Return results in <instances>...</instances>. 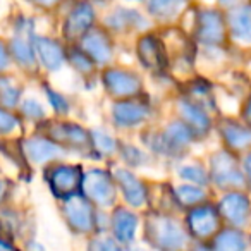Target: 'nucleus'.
Here are the masks:
<instances>
[{"instance_id": "17", "label": "nucleus", "mask_w": 251, "mask_h": 251, "mask_svg": "<svg viewBox=\"0 0 251 251\" xmlns=\"http://www.w3.org/2000/svg\"><path fill=\"white\" fill-rule=\"evenodd\" d=\"M25 153L28 158L35 164H45V162L55 160V158L62 157L64 150L57 141L49 140V138L35 136L26 140L25 143Z\"/></svg>"}, {"instance_id": "18", "label": "nucleus", "mask_w": 251, "mask_h": 251, "mask_svg": "<svg viewBox=\"0 0 251 251\" xmlns=\"http://www.w3.org/2000/svg\"><path fill=\"white\" fill-rule=\"evenodd\" d=\"M229 31L234 40L241 43H251V4L236 5L229 14Z\"/></svg>"}, {"instance_id": "41", "label": "nucleus", "mask_w": 251, "mask_h": 251, "mask_svg": "<svg viewBox=\"0 0 251 251\" xmlns=\"http://www.w3.org/2000/svg\"><path fill=\"white\" fill-rule=\"evenodd\" d=\"M241 0H220V4L226 5V7H236V5H239Z\"/></svg>"}, {"instance_id": "38", "label": "nucleus", "mask_w": 251, "mask_h": 251, "mask_svg": "<svg viewBox=\"0 0 251 251\" xmlns=\"http://www.w3.org/2000/svg\"><path fill=\"white\" fill-rule=\"evenodd\" d=\"M243 117H244V121H246V124L251 127V100L246 103V107H244V110H243Z\"/></svg>"}, {"instance_id": "20", "label": "nucleus", "mask_w": 251, "mask_h": 251, "mask_svg": "<svg viewBox=\"0 0 251 251\" xmlns=\"http://www.w3.org/2000/svg\"><path fill=\"white\" fill-rule=\"evenodd\" d=\"M138 217L131 210L117 208L112 215V230L119 243H131L136 236Z\"/></svg>"}, {"instance_id": "15", "label": "nucleus", "mask_w": 251, "mask_h": 251, "mask_svg": "<svg viewBox=\"0 0 251 251\" xmlns=\"http://www.w3.org/2000/svg\"><path fill=\"white\" fill-rule=\"evenodd\" d=\"M33 47H35L36 59L49 71H59L66 62L64 49L55 40L47 38V36H35L33 38Z\"/></svg>"}, {"instance_id": "32", "label": "nucleus", "mask_w": 251, "mask_h": 251, "mask_svg": "<svg viewBox=\"0 0 251 251\" xmlns=\"http://www.w3.org/2000/svg\"><path fill=\"white\" fill-rule=\"evenodd\" d=\"M21 112L25 117L33 119V121L45 117V108H43V105L40 103L38 100H35V98H26L21 103Z\"/></svg>"}, {"instance_id": "5", "label": "nucleus", "mask_w": 251, "mask_h": 251, "mask_svg": "<svg viewBox=\"0 0 251 251\" xmlns=\"http://www.w3.org/2000/svg\"><path fill=\"white\" fill-rule=\"evenodd\" d=\"M210 177L219 188H239L244 184V176L237 160L227 151L215 153L210 160Z\"/></svg>"}, {"instance_id": "3", "label": "nucleus", "mask_w": 251, "mask_h": 251, "mask_svg": "<svg viewBox=\"0 0 251 251\" xmlns=\"http://www.w3.org/2000/svg\"><path fill=\"white\" fill-rule=\"evenodd\" d=\"M64 217H66V222L74 232L86 234L90 230H93L95 227V215L91 201L86 196L81 195H73L69 198H66L64 203Z\"/></svg>"}, {"instance_id": "1", "label": "nucleus", "mask_w": 251, "mask_h": 251, "mask_svg": "<svg viewBox=\"0 0 251 251\" xmlns=\"http://www.w3.org/2000/svg\"><path fill=\"white\" fill-rule=\"evenodd\" d=\"M81 188L84 196L91 203H97L100 206H110L115 201V179L108 172L101 169H91L86 174H83Z\"/></svg>"}, {"instance_id": "40", "label": "nucleus", "mask_w": 251, "mask_h": 251, "mask_svg": "<svg viewBox=\"0 0 251 251\" xmlns=\"http://www.w3.org/2000/svg\"><path fill=\"white\" fill-rule=\"evenodd\" d=\"M11 248H14V244L5 241V237H0V250H11Z\"/></svg>"}, {"instance_id": "13", "label": "nucleus", "mask_w": 251, "mask_h": 251, "mask_svg": "<svg viewBox=\"0 0 251 251\" xmlns=\"http://www.w3.org/2000/svg\"><path fill=\"white\" fill-rule=\"evenodd\" d=\"M115 186H119L124 195V200L129 203L131 206H143L147 203V189H145L143 182L136 177L131 171L127 169H119L114 174Z\"/></svg>"}, {"instance_id": "9", "label": "nucleus", "mask_w": 251, "mask_h": 251, "mask_svg": "<svg viewBox=\"0 0 251 251\" xmlns=\"http://www.w3.org/2000/svg\"><path fill=\"white\" fill-rule=\"evenodd\" d=\"M219 213L234 227H246L251 219L250 200L243 193H230L224 196L219 205Z\"/></svg>"}, {"instance_id": "2", "label": "nucleus", "mask_w": 251, "mask_h": 251, "mask_svg": "<svg viewBox=\"0 0 251 251\" xmlns=\"http://www.w3.org/2000/svg\"><path fill=\"white\" fill-rule=\"evenodd\" d=\"M83 172L77 165H53L47 171V182L55 198L66 200L81 188Z\"/></svg>"}, {"instance_id": "36", "label": "nucleus", "mask_w": 251, "mask_h": 251, "mask_svg": "<svg viewBox=\"0 0 251 251\" xmlns=\"http://www.w3.org/2000/svg\"><path fill=\"white\" fill-rule=\"evenodd\" d=\"M9 64H11V52H9V49L4 45V42L0 40V73L7 69Z\"/></svg>"}, {"instance_id": "19", "label": "nucleus", "mask_w": 251, "mask_h": 251, "mask_svg": "<svg viewBox=\"0 0 251 251\" xmlns=\"http://www.w3.org/2000/svg\"><path fill=\"white\" fill-rule=\"evenodd\" d=\"M179 114L182 121L191 127V131L198 136L206 134L210 129V117L201 108V105L191 100H179Z\"/></svg>"}, {"instance_id": "34", "label": "nucleus", "mask_w": 251, "mask_h": 251, "mask_svg": "<svg viewBox=\"0 0 251 251\" xmlns=\"http://www.w3.org/2000/svg\"><path fill=\"white\" fill-rule=\"evenodd\" d=\"M45 93H47V98H49V103L52 105V108L57 114H66V112L69 110V103H67L64 95H60L59 91L52 90V88H47V86H45Z\"/></svg>"}, {"instance_id": "21", "label": "nucleus", "mask_w": 251, "mask_h": 251, "mask_svg": "<svg viewBox=\"0 0 251 251\" xmlns=\"http://www.w3.org/2000/svg\"><path fill=\"white\" fill-rule=\"evenodd\" d=\"M220 133L226 145L234 151H241L251 147V127L241 126L236 121H226L220 127Z\"/></svg>"}, {"instance_id": "31", "label": "nucleus", "mask_w": 251, "mask_h": 251, "mask_svg": "<svg viewBox=\"0 0 251 251\" xmlns=\"http://www.w3.org/2000/svg\"><path fill=\"white\" fill-rule=\"evenodd\" d=\"M179 176H181L184 181L193 182V184L198 186H206L208 184V174L205 172V169H201L200 165H186L179 171Z\"/></svg>"}, {"instance_id": "26", "label": "nucleus", "mask_w": 251, "mask_h": 251, "mask_svg": "<svg viewBox=\"0 0 251 251\" xmlns=\"http://www.w3.org/2000/svg\"><path fill=\"white\" fill-rule=\"evenodd\" d=\"M184 7V0H150V14L157 19H172Z\"/></svg>"}, {"instance_id": "24", "label": "nucleus", "mask_w": 251, "mask_h": 251, "mask_svg": "<svg viewBox=\"0 0 251 251\" xmlns=\"http://www.w3.org/2000/svg\"><path fill=\"white\" fill-rule=\"evenodd\" d=\"M248 246L246 237L236 229H224L213 236L212 248L215 250H244Z\"/></svg>"}, {"instance_id": "33", "label": "nucleus", "mask_w": 251, "mask_h": 251, "mask_svg": "<svg viewBox=\"0 0 251 251\" xmlns=\"http://www.w3.org/2000/svg\"><path fill=\"white\" fill-rule=\"evenodd\" d=\"M19 127V119L16 117L12 112L5 110L2 105H0V134H7L12 133L14 129Z\"/></svg>"}, {"instance_id": "25", "label": "nucleus", "mask_w": 251, "mask_h": 251, "mask_svg": "<svg viewBox=\"0 0 251 251\" xmlns=\"http://www.w3.org/2000/svg\"><path fill=\"white\" fill-rule=\"evenodd\" d=\"M141 23H143V18L133 9H117L107 19L108 28L117 29V31H122L126 28H133V26L141 25Z\"/></svg>"}, {"instance_id": "7", "label": "nucleus", "mask_w": 251, "mask_h": 251, "mask_svg": "<svg viewBox=\"0 0 251 251\" xmlns=\"http://www.w3.org/2000/svg\"><path fill=\"white\" fill-rule=\"evenodd\" d=\"M226 19L217 11H201L196 18V36L201 43L210 47L226 42Z\"/></svg>"}, {"instance_id": "6", "label": "nucleus", "mask_w": 251, "mask_h": 251, "mask_svg": "<svg viewBox=\"0 0 251 251\" xmlns=\"http://www.w3.org/2000/svg\"><path fill=\"white\" fill-rule=\"evenodd\" d=\"M186 224L193 237L196 239H210L215 236L220 226V213L212 205H195L191 206Z\"/></svg>"}, {"instance_id": "39", "label": "nucleus", "mask_w": 251, "mask_h": 251, "mask_svg": "<svg viewBox=\"0 0 251 251\" xmlns=\"http://www.w3.org/2000/svg\"><path fill=\"white\" fill-rule=\"evenodd\" d=\"M31 2H35V4L42 5V7H52V5L59 4L60 0H31Z\"/></svg>"}, {"instance_id": "30", "label": "nucleus", "mask_w": 251, "mask_h": 251, "mask_svg": "<svg viewBox=\"0 0 251 251\" xmlns=\"http://www.w3.org/2000/svg\"><path fill=\"white\" fill-rule=\"evenodd\" d=\"M69 60H71V64H73L74 69H76L77 73H81V74H90L91 71H93V67H95V60L91 59V57L88 55L83 49L73 50V52H71V55H69Z\"/></svg>"}, {"instance_id": "11", "label": "nucleus", "mask_w": 251, "mask_h": 251, "mask_svg": "<svg viewBox=\"0 0 251 251\" xmlns=\"http://www.w3.org/2000/svg\"><path fill=\"white\" fill-rule=\"evenodd\" d=\"M95 23V11L88 2H81L71 11L64 23V35L69 40L81 38L91 29Z\"/></svg>"}, {"instance_id": "10", "label": "nucleus", "mask_w": 251, "mask_h": 251, "mask_svg": "<svg viewBox=\"0 0 251 251\" xmlns=\"http://www.w3.org/2000/svg\"><path fill=\"white\" fill-rule=\"evenodd\" d=\"M195 133L191 131L184 121L182 122H172L162 136L157 138V143L153 145V150L158 153H176L182 150L193 141Z\"/></svg>"}, {"instance_id": "14", "label": "nucleus", "mask_w": 251, "mask_h": 251, "mask_svg": "<svg viewBox=\"0 0 251 251\" xmlns=\"http://www.w3.org/2000/svg\"><path fill=\"white\" fill-rule=\"evenodd\" d=\"M81 49L95 60V64L110 62L112 53H114L110 40L100 29H90L86 35L81 36Z\"/></svg>"}, {"instance_id": "12", "label": "nucleus", "mask_w": 251, "mask_h": 251, "mask_svg": "<svg viewBox=\"0 0 251 251\" xmlns=\"http://www.w3.org/2000/svg\"><path fill=\"white\" fill-rule=\"evenodd\" d=\"M138 57L141 64L150 71H162L167 64L164 43L153 35H145L138 42Z\"/></svg>"}, {"instance_id": "8", "label": "nucleus", "mask_w": 251, "mask_h": 251, "mask_svg": "<svg viewBox=\"0 0 251 251\" xmlns=\"http://www.w3.org/2000/svg\"><path fill=\"white\" fill-rule=\"evenodd\" d=\"M105 90L115 98H133L141 91V79L131 71L110 69L103 74Z\"/></svg>"}, {"instance_id": "22", "label": "nucleus", "mask_w": 251, "mask_h": 251, "mask_svg": "<svg viewBox=\"0 0 251 251\" xmlns=\"http://www.w3.org/2000/svg\"><path fill=\"white\" fill-rule=\"evenodd\" d=\"M53 141L57 143H66V145H71L73 148L76 150H81V148H90L93 147L91 145V134L86 133V131L77 124H60L57 133L53 134Z\"/></svg>"}, {"instance_id": "23", "label": "nucleus", "mask_w": 251, "mask_h": 251, "mask_svg": "<svg viewBox=\"0 0 251 251\" xmlns=\"http://www.w3.org/2000/svg\"><path fill=\"white\" fill-rule=\"evenodd\" d=\"M11 57L23 67H33L36 64V53L33 42H29L23 33H18L9 43Z\"/></svg>"}, {"instance_id": "37", "label": "nucleus", "mask_w": 251, "mask_h": 251, "mask_svg": "<svg viewBox=\"0 0 251 251\" xmlns=\"http://www.w3.org/2000/svg\"><path fill=\"white\" fill-rule=\"evenodd\" d=\"M244 172H246V177L251 184V153H248L246 158H244Z\"/></svg>"}, {"instance_id": "29", "label": "nucleus", "mask_w": 251, "mask_h": 251, "mask_svg": "<svg viewBox=\"0 0 251 251\" xmlns=\"http://www.w3.org/2000/svg\"><path fill=\"white\" fill-rule=\"evenodd\" d=\"M91 145L97 148L98 153L101 155H112L117 150V141L112 136H108L103 131H91Z\"/></svg>"}, {"instance_id": "4", "label": "nucleus", "mask_w": 251, "mask_h": 251, "mask_svg": "<svg viewBox=\"0 0 251 251\" xmlns=\"http://www.w3.org/2000/svg\"><path fill=\"white\" fill-rule=\"evenodd\" d=\"M148 236L158 248H165V250L181 248L186 243L184 227L171 217H155V220H150Z\"/></svg>"}, {"instance_id": "42", "label": "nucleus", "mask_w": 251, "mask_h": 251, "mask_svg": "<svg viewBox=\"0 0 251 251\" xmlns=\"http://www.w3.org/2000/svg\"><path fill=\"white\" fill-rule=\"evenodd\" d=\"M4 196H5V184L2 181H0V201L4 200Z\"/></svg>"}, {"instance_id": "28", "label": "nucleus", "mask_w": 251, "mask_h": 251, "mask_svg": "<svg viewBox=\"0 0 251 251\" xmlns=\"http://www.w3.org/2000/svg\"><path fill=\"white\" fill-rule=\"evenodd\" d=\"M176 198L181 201V205L195 206V205H200V203L205 200V191H203L201 188H198V184L196 186L184 184L176 189Z\"/></svg>"}, {"instance_id": "16", "label": "nucleus", "mask_w": 251, "mask_h": 251, "mask_svg": "<svg viewBox=\"0 0 251 251\" xmlns=\"http://www.w3.org/2000/svg\"><path fill=\"white\" fill-rule=\"evenodd\" d=\"M112 115H114V122L121 127H133L138 126L148 117V108L147 105L140 103V101L129 100V98H122L121 101L112 107Z\"/></svg>"}, {"instance_id": "35", "label": "nucleus", "mask_w": 251, "mask_h": 251, "mask_svg": "<svg viewBox=\"0 0 251 251\" xmlns=\"http://www.w3.org/2000/svg\"><path fill=\"white\" fill-rule=\"evenodd\" d=\"M91 248L95 250H117L119 244L115 243V239H110V237H103V239H97L91 243Z\"/></svg>"}, {"instance_id": "27", "label": "nucleus", "mask_w": 251, "mask_h": 251, "mask_svg": "<svg viewBox=\"0 0 251 251\" xmlns=\"http://www.w3.org/2000/svg\"><path fill=\"white\" fill-rule=\"evenodd\" d=\"M21 98V88L12 83L11 77H0V105L2 107H16Z\"/></svg>"}]
</instances>
